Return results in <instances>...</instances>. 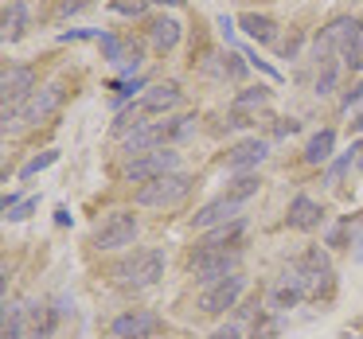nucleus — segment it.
<instances>
[{
  "label": "nucleus",
  "mask_w": 363,
  "mask_h": 339,
  "mask_svg": "<svg viewBox=\"0 0 363 339\" xmlns=\"http://www.w3.org/2000/svg\"><path fill=\"white\" fill-rule=\"evenodd\" d=\"M352 133H363V105L352 113Z\"/></svg>",
  "instance_id": "obj_38"
},
{
  "label": "nucleus",
  "mask_w": 363,
  "mask_h": 339,
  "mask_svg": "<svg viewBox=\"0 0 363 339\" xmlns=\"http://www.w3.org/2000/svg\"><path fill=\"white\" fill-rule=\"evenodd\" d=\"M207 339H242V335H238V328H230V323H227V328H215Z\"/></svg>",
  "instance_id": "obj_35"
},
{
  "label": "nucleus",
  "mask_w": 363,
  "mask_h": 339,
  "mask_svg": "<svg viewBox=\"0 0 363 339\" xmlns=\"http://www.w3.org/2000/svg\"><path fill=\"white\" fill-rule=\"evenodd\" d=\"M110 277L121 285V289H149V285H157L160 277H164V253L160 250H133L125 261H118V265L110 269Z\"/></svg>",
  "instance_id": "obj_2"
},
{
  "label": "nucleus",
  "mask_w": 363,
  "mask_h": 339,
  "mask_svg": "<svg viewBox=\"0 0 363 339\" xmlns=\"http://www.w3.org/2000/svg\"><path fill=\"white\" fill-rule=\"evenodd\" d=\"M113 339H152L160 331V316L157 312H125L110 323Z\"/></svg>",
  "instance_id": "obj_13"
},
{
  "label": "nucleus",
  "mask_w": 363,
  "mask_h": 339,
  "mask_svg": "<svg viewBox=\"0 0 363 339\" xmlns=\"http://www.w3.org/2000/svg\"><path fill=\"white\" fill-rule=\"evenodd\" d=\"M180 86L176 82H164V86H152V90H145V98L137 105H141V113L149 117V113H168V110H176L180 105Z\"/></svg>",
  "instance_id": "obj_15"
},
{
  "label": "nucleus",
  "mask_w": 363,
  "mask_h": 339,
  "mask_svg": "<svg viewBox=\"0 0 363 339\" xmlns=\"http://www.w3.org/2000/svg\"><path fill=\"white\" fill-rule=\"evenodd\" d=\"M238 250H196L191 253V277H196L199 285H219L223 277L238 273Z\"/></svg>",
  "instance_id": "obj_5"
},
{
  "label": "nucleus",
  "mask_w": 363,
  "mask_h": 339,
  "mask_svg": "<svg viewBox=\"0 0 363 339\" xmlns=\"http://www.w3.org/2000/svg\"><path fill=\"white\" fill-rule=\"evenodd\" d=\"M59 320H63V308H51V304H35L28 308V323H32V335L35 339H51L59 328Z\"/></svg>",
  "instance_id": "obj_18"
},
{
  "label": "nucleus",
  "mask_w": 363,
  "mask_h": 339,
  "mask_svg": "<svg viewBox=\"0 0 363 339\" xmlns=\"http://www.w3.org/2000/svg\"><path fill=\"white\" fill-rule=\"evenodd\" d=\"M223 74H230V79H242L246 74V63L238 51H227V59H223Z\"/></svg>",
  "instance_id": "obj_32"
},
{
  "label": "nucleus",
  "mask_w": 363,
  "mask_h": 339,
  "mask_svg": "<svg viewBox=\"0 0 363 339\" xmlns=\"http://www.w3.org/2000/svg\"><path fill=\"white\" fill-rule=\"evenodd\" d=\"M59 160V149H48L43 156H35V160H28L24 168H20V180H32V176H40V172H48L51 164Z\"/></svg>",
  "instance_id": "obj_27"
},
{
  "label": "nucleus",
  "mask_w": 363,
  "mask_h": 339,
  "mask_svg": "<svg viewBox=\"0 0 363 339\" xmlns=\"http://www.w3.org/2000/svg\"><path fill=\"white\" fill-rule=\"evenodd\" d=\"M55 222H59V226H67V222H71V211H67V207H59V211H55Z\"/></svg>",
  "instance_id": "obj_39"
},
{
  "label": "nucleus",
  "mask_w": 363,
  "mask_h": 339,
  "mask_svg": "<svg viewBox=\"0 0 363 339\" xmlns=\"http://www.w3.org/2000/svg\"><path fill=\"white\" fill-rule=\"evenodd\" d=\"M98 32H59V43H71V40H90Z\"/></svg>",
  "instance_id": "obj_37"
},
{
  "label": "nucleus",
  "mask_w": 363,
  "mask_h": 339,
  "mask_svg": "<svg viewBox=\"0 0 363 339\" xmlns=\"http://www.w3.org/2000/svg\"><path fill=\"white\" fill-rule=\"evenodd\" d=\"M347 67H352V71H363V55H359V59H352Z\"/></svg>",
  "instance_id": "obj_40"
},
{
  "label": "nucleus",
  "mask_w": 363,
  "mask_h": 339,
  "mask_svg": "<svg viewBox=\"0 0 363 339\" xmlns=\"http://www.w3.org/2000/svg\"><path fill=\"white\" fill-rule=\"evenodd\" d=\"M238 28H242L250 40L258 43H274L277 40V24L269 16H258V12H246V16H238Z\"/></svg>",
  "instance_id": "obj_22"
},
{
  "label": "nucleus",
  "mask_w": 363,
  "mask_h": 339,
  "mask_svg": "<svg viewBox=\"0 0 363 339\" xmlns=\"http://www.w3.org/2000/svg\"><path fill=\"white\" fill-rule=\"evenodd\" d=\"M176 168H180V152H172V149H160V152H145V156H137V160H129V168H125V180L129 183H152V180H160V176H172Z\"/></svg>",
  "instance_id": "obj_6"
},
{
  "label": "nucleus",
  "mask_w": 363,
  "mask_h": 339,
  "mask_svg": "<svg viewBox=\"0 0 363 339\" xmlns=\"http://www.w3.org/2000/svg\"><path fill=\"white\" fill-rule=\"evenodd\" d=\"M28 28V4L24 0H12L9 8H4V16H0V35H4V43H16L20 35H24Z\"/></svg>",
  "instance_id": "obj_19"
},
{
  "label": "nucleus",
  "mask_w": 363,
  "mask_h": 339,
  "mask_svg": "<svg viewBox=\"0 0 363 339\" xmlns=\"http://www.w3.org/2000/svg\"><path fill=\"white\" fill-rule=\"evenodd\" d=\"M359 156H363V144H355V149H347L344 156H340L336 164L328 168V176H324V180H328V183H340V176H344L352 164H359Z\"/></svg>",
  "instance_id": "obj_26"
},
{
  "label": "nucleus",
  "mask_w": 363,
  "mask_h": 339,
  "mask_svg": "<svg viewBox=\"0 0 363 339\" xmlns=\"http://www.w3.org/2000/svg\"><path fill=\"white\" fill-rule=\"evenodd\" d=\"M191 133H196V113H188V117H172V121H152V125H137L133 133L125 137V152L145 156V152L157 149V144L184 141V137H191Z\"/></svg>",
  "instance_id": "obj_3"
},
{
  "label": "nucleus",
  "mask_w": 363,
  "mask_h": 339,
  "mask_svg": "<svg viewBox=\"0 0 363 339\" xmlns=\"http://www.w3.org/2000/svg\"><path fill=\"white\" fill-rule=\"evenodd\" d=\"M332 86H336V63H328L324 59V71H320V79H316V94H332Z\"/></svg>",
  "instance_id": "obj_31"
},
{
  "label": "nucleus",
  "mask_w": 363,
  "mask_h": 339,
  "mask_svg": "<svg viewBox=\"0 0 363 339\" xmlns=\"http://www.w3.org/2000/svg\"><path fill=\"white\" fill-rule=\"evenodd\" d=\"M297 277H301V285H305V297H324V292L332 289V261H328V253L313 246V250L297 261Z\"/></svg>",
  "instance_id": "obj_7"
},
{
  "label": "nucleus",
  "mask_w": 363,
  "mask_h": 339,
  "mask_svg": "<svg viewBox=\"0 0 363 339\" xmlns=\"http://www.w3.org/2000/svg\"><path fill=\"white\" fill-rule=\"evenodd\" d=\"M67 90L63 82H48L43 90H35L32 98H28L24 105H16V110H4V133H20V129L28 125H40V121H48L51 113L63 105Z\"/></svg>",
  "instance_id": "obj_1"
},
{
  "label": "nucleus",
  "mask_w": 363,
  "mask_h": 339,
  "mask_svg": "<svg viewBox=\"0 0 363 339\" xmlns=\"http://www.w3.org/2000/svg\"><path fill=\"white\" fill-rule=\"evenodd\" d=\"M355 258H359V261H363V234H359V250H355Z\"/></svg>",
  "instance_id": "obj_41"
},
{
  "label": "nucleus",
  "mask_w": 363,
  "mask_h": 339,
  "mask_svg": "<svg viewBox=\"0 0 363 339\" xmlns=\"http://www.w3.org/2000/svg\"><path fill=\"white\" fill-rule=\"evenodd\" d=\"M242 230H246V222H242V219H235V222H223V226L207 230V238L199 242V250H227V246H235L238 238H242Z\"/></svg>",
  "instance_id": "obj_21"
},
{
  "label": "nucleus",
  "mask_w": 363,
  "mask_h": 339,
  "mask_svg": "<svg viewBox=\"0 0 363 339\" xmlns=\"http://www.w3.org/2000/svg\"><path fill=\"white\" fill-rule=\"evenodd\" d=\"M82 8H90V0H63V4H59V16H74V12H82Z\"/></svg>",
  "instance_id": "obj_33"
},
{
  "label": "nucleus",
  "mask_w": 363,
  "mask_h": 339,
  "mask_svg": "<svg viewBox=\"0 0 363 339\" xmlns=\"http://www.w3.org/2000/svg\"><path fill=\"white\" fill-rule=\"evenodd\" d=\"M246 59H250V67H258V71H266V74H269V79H281V74H277V71H274V67H269V63H266V59H258V55H246Z\"/></svg>",
  "instance_id": "obj_36"
},
{
  "label": "nucleus",
  "mask_w": 363,
  "mask_h": 339,
  "mask_svg": "<svg viewBox=\"0 0 363 339\" xmlns=\"http://www.w3.org/2000/svg\"><path fill=\"white\" fill-rule=\"evenodd\" d=\"M133 238H137V219L129 211L106 214V219L98 222V230H94V246H98V250H121V246H129Z\"/></svg>",
  "instance_id": "obj_8"
},
{
  "label": "nucleus",
  "mask_w": 363,
  "mask_h": 339,
  "mask_svg": "<svg viewBox=\"0 0 363 339\" xmlns=\"http://www.w3.org/2000/svg\"><path fill=\"white\" fill-rule=\"evenodd\" d=\"M35 207H40V199H20V203L12 207V211H4V222H24L28 214L35 211Z\"/></svg>",
  "instance_id": "obj_29"
},
{
  "label": "nucleus",
  "mask_w": 363,
  "mask_h": 339,
  "mask_svg": "<svg viewBox=\"0 0 363 339\" xmlns=\"http://www.w3.org/2000/svg\"><path fill=\"white\" fill-rule=\"evenodd\" d=\"M149 4H152V0H113V4H110V8L113 12H118V16H145V12H149Z\"/></svg>",
  "instance_id": "obj_28"
},
{
  "label": "nucleus",
  "mask_w": 363,
  "mask_h": 339,
  "mask_svg": "<svg viewBox=\"0 0 363 339\" xmlns=\"http://www.w3.org/2000/svg\"><path fill=\"white\" fill-rule=\"evenodd\" d=\"M191 195V176H184V172H172V176H160V180H152V183H145L141 191H137V203L141 207H176V203H184V199Z\"/></svg>",
  "instance_id": "obj_4"
},
{
  "label": "nucleus",
  "mask_w": 363,
  "mask_h": 339,
  "mask_svg": "<svg viewBox=\"0 0 363 339\" xmlns=\"http://www.w3.org/2000/svg\"><path fill=\"white\" fill-rule=\"evenodd\" d=\"M359 168H363V156H359Z\"/></svg>",
  "instance_id": "obj_43"
},
{
  "label": "nucleus",
  "mask_w": 363,
  "mask_h": 339,
  "mask_svg": "<svg viewBox=\"0 0 363 339\" xmlns=\"http://www.w3.org/2000/svg\"><path fill=\"white\" fill-rule=\"evenodd\" d=\"M113 90H118V105H121V102H129L137 90H145V79H121V82H113Z\"/></svg>",
  "instance_id": "obj_30"
},
{
  "label": "nucleus",
  "mask_w": 363,
  "mask_h": 339,
  "mask_svg": "<svg viewBox=\"0 0 363 339\" xmlns=\"http://www.w3.org/2000/svg\"><path fill=\"white\" fill-rule=\"evenodd\" d=\"M149 35H152V43H157V51H172L176 43H180L184 28H180V20H176V16H157L149 24Z\"/></svg>",
  "instance_id": "obj_20"
},
{
  "label": "nucleus",
  "mask_w": 363,
  "mask_h": 339,
  "mask_svg": "<svg viewBox=\"0 0 363 339\" xmlns=\"http://www.w3.org/2000/svg\"><path fill=\"white\" fill-rule=\"evenodd\" d=\"M164 4H180V0H164Z\"/></svg>",
  "instance_id": "obj_42"
},
{
  "label": "nucleus",
  "mask_w": 363,
  "mask_h": 339,
  "mask_svg": "<svg viewBox=\"0 0 363 339\" xmlns=\"http://www.w3.org/2000/svg\"><path fill=\"white\" fill-rule=\"evenodd\" d=\"M285 219H289L293 230H316V226L324 222V211H320V203H316V199L297 195V199L289 203V214H285Z\"/></svg>",
  "instance_id": "obj_16"
},
{
  "label": "nucleus",
  "mask_w": 363,
  "mask_h": 339,
  "mask_svg": "<svg viewBox=\"0 0 363 339\" xmlns=\"http://www.w3.org/2000/svg\"><path fill=\"white\" fill-rule=\"evenodd\" d=\"M24 323H28V308L24 304H4V328H0V339H24Z\"/></svg>",
  "instance_id": "obj_25"
},
{
  "label": "nucleus",
  "mask_w": 363,
  "mask_h": 339,
  "mask_svg": "<svg viewBox=\"0 0 363 339\" xmlns=\"http://www.w3.org/2000/svg\"><path fill=\"white\" fill-rule=\"evenodd\" d=\"M242 289H246V277H242V273H230V277H223L219 285L203 289V297H199V308H203L207 316H223L227 308H235V304H238Z\"/></svg>",
  "instance_id": "obj_9"
},
{
  "label": "nucleus",
  "mask_w": 363,
  "mask_h": 339,
  "mask_svg": "<svg viewBox=\"0 0 363 339\" xmlns=\"http://www.w3.org/2000/svg\"><path fill=\"white\" fill-rule=\"evenodd\" d=\"M215 24H219V35H223V40L235 43V20H230V16H219Z\"/></svg>",
  "instance_id": "obj_34"
},
{
  "label": "nucleus",
  "mask_w": 363,
  "mask_h": 339,
  "mask_svg": "<svg viewBox=\"0 0 363 339\" xmlns=\"http://www.w3.org/2000/svg\"><path fill=\"white\" fill-rule=\"evenodd\" d=\"M238 211H242V199H235L227 191V195L211 199L207 207H199V211L191 214V226L196 230H215V226H223V222H235Z\"/></svg>",
  "instance_id": "obj_12"
},
{
  "label": "nucleus",
  "mask_w": 363,
  "mask_h": 339,
  "mask_svg": "<svg viewBox=\"0 0 363 339\" xmlns=\"http://www.w3.org/2000/svg\"><path fill=\"white\" fill-rule=\"evenodd\" d=\"M332 149H336V133H332V129H320V133L308 137L305 160H308V164H324V160L332 156Z\"/></svg>",
  "instance_id": "obj_24"
},
{
  "label": "nucleus",
  "mask_w": 363,
  "mask_h": 339,
  "mask_svg": "<svg viewBox=\"0 0 363 339\" xmlns=\"http://www.w3.org/2000/svg\"><path fill=\"white\" fill-rule=\"evenodd\" d=\"M301 297H305V285H301L297 269H293V273H285L281 281L274 285V292H269V308H277V312H285V308H297Z\"/></svg>",
  "instance_id": "obj_17"
},
{
  "label": "nucleus",
  "mask_w": 363,
  "mask_h": 339,
  "mask_svg": "<svg viewBox=\"0 0 363 339\" xmlns=\"http://www.w3.org/2000/svg\"><path fill=\"white\" fill-rule=\"evenodd\" d=\"M98 47H102V59H106V63L118 67V71L129 74V79L141 71V51H137L129 40H121V35H113V32L98 35Z\"/></svg>",
  "instance_id": "obj_10"
},
{
  "label": "nucleus",
  "mask_w": 363,
  "mask_h": 339,
  "mask_svg": "<svg viewBox=\"0 0 363 339\" xmlns=\"http://www.w3.org/2000/svg\"><path fill=\"white\" fill-rule=\"evenodd\" d=\"M266 102H269V90H266V86L242 90V94L235 98V113H230V125H246V121H242V113H246V110H262Z\"/></svg>",
  "instance_id": "obj_23"
},
{
  "label": "nucleus",
  "mask_w": 363,
  "mask_h": 339,
  "mask_svg": "<svg viewBox=\"0 0 363 339\" xmlns=\"http://www.w3.org/2000/svg\"><path fill=\"white\" fill-rule=\"evenodd\" d=\"M35 94V74L32 67H9L4 79H0V98H4V110H16L28 98Z\"/></svg>",
  "instance_id": "obj_11"
},
{
  "label": "nucleus",
  "mask_w": 363,
  "mask_h": 339,
  "mask_svg": "<svg viewBox=\"0 0 363 339\" xmlns=\"http://www.w3.org/2000/svg\"><path fill=\"white\" fill-rule=\"evenodd\" d=\"M266 152H269V144H266V141H258V137H250V141H238L235 149L227 152V172L246 176L250 168H258L262 160H266Z\"/></svg>",
  "instance_id": "obj_14"
}]
</instances>
